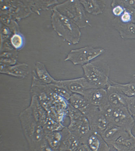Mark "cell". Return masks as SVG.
<instances>
[{"mask_svg": "<svg viewBox=\"0 0 135 151\" xmlns=\"http://www.w3.org/2000/svg\"><path fill=\"white\" fill-rule=\"evenodd\" d=\"M19 118L29 150L51 151L45 140V128L36 119L29 106L20 113Z\"/></svg>", "mask_w": 135, "mask_h": 151, "instance_id": "cell-1", "label": "cell"}, {"mask_svg": "<svg viewBox=\"0 0 135 151\" xmlns=\"http://www.w3.org/2000/svg\"><path fill=\"white\" fill-rule=\"evenodd\" d=\"M51 23L55 31L70 44L79 43L81 35L80 28L67 17L53 9Z\"/></svg>", "mask_w": 135, "mask_h": 151, "instance_id": "cell-2", "label": "cell"}, {"mask_svg": "<svg viewBox=\"0 0 135 151\" xmlns=\"http://www.w3.org/2000/svg\"><path fill=\"white\" fill-rule=\"evenodd\" d=\"M84 77L95 88H107L109 86L110 68L102 60H93L82 66Z\"/></svg>", "mask_w": 135, "mask_h": 151, "instance_id": "cell-3", "label": "cell"}, {"mask_svg": "<svg viewBox=\"0 0 135 151\" xmlns=\"http://www.w3.org/2000/svg\"><path fill=\"white\" fill-rule=\"evenodd\" d=\"M53 9L67 17L80 28L92 26L80 1H66L55 6Z\"/></svg>", "mask_w": 135, "mask_h": 151, "instance_id": "cell-4", "label": "cell"}, {"mask_svg": "<svg viewBox=\"0 0 135 151\" xmlns=\"http://www.w3.org/2000/svg\"><path fill=\"white\" fill-rule=\"evenodd\" d=\"M104 52V49L101 47L85 46L70 50L64 61H70L74 65L83 66L96 59Z\"/></svg>", "mask_w": 135, "mask_h": 151, "instance_id": "cell-5", "label": "cell"}, {"mask_svg": "<svg viewBox=\"0 0 135 151\" xmlns=\"http://www.w3.org/2000/svg\"><path fill=\"white\" fill-rule=\"evenodd\" d=\"M84 115L88 120L91 131L101 135L109 122L99 108L91 105Z\"/></svg>", "mask_w": 135, "mask_h": 151, "instance_id": "cell-6", "label": "cell"}, {"mask_svg": "<svg viewBox=\"0 0 135 151\" xmlns=\"http://www.w3.org/2000/svg\"><path fill=\"white\" fill-rule=\"evenodd\" d=\"M135 121L126 106L115 108L109 123L115 124L128 132H132Z\"/></svg>", "mask_w": 135, "mask_h": 151, "instance_id": "cell-7", "label": "cell"}, {"mask_svg": "<svg viewBox=\"0 0 135 151\" xmlns=\"http://www.w3.org/2000/svg\"><path fill=\"white\" fill-rule=\"evenodd\" d=\"M54 83L64 87L72 93L82 95L87 90L96 88L84 77L69 80H56Z\"/></svg>", "mask_w": 135, "mask_h": 151, "instance_id": "cell-8", "label": "cell"}, {"mask_svg": "<svg viewBox=\"0 0 135 151\" xmlns=\"http://www.w3.org/2000/svg\"><path fill=\"white\" fill-rule=\"evenodd\" d=\"M83 96L90 104L100 108L108 103L106 88H96L86 91Z\"/></svg>", "mask_w": 135, "mask_h": 151, "instance_id": "cell-9", "label": "cell"}, {"mask_svg": "<svg viewBox=\"0 0 135 151\" xmlns=\"http://www.w3.org/2000/svg\"><path fill=\"white\" fill-rule=\"evenodd\" d=\"M110 151H133L135 148V137L126 131L109 146Z\"/></svg>", "mask_w": 135, "mask_h": 151, "instance_id": "cell-10", "label": "cell"}, {"mask_svg": "<svg viewBox=\"0 0 135 151\" xmlns=\"http://www.w3.org/2000/svg\"><path fill=\"white\" fill-rule=\"evenodd\" d=\"M62 132V139L59 151H77L81 143L79 137L67 127H64Z\"/></svg>", "mask_w": 135, "mask_h": 151, "instance_id": "cell-11", "label": "cell"}, {"mask_svg": "<svg viewBox=\"0 0 135 151\" xmlns=\"http://www.w3.org/2000/svg\"><path fill=\"white\" fill-rule=\"evenodd\" d=\"M82 143H86L91 151H109V148L101 134L92 131Z\"/></svg>", "mask_w": 135, "mask_h": 151, "instance_id": "cell-12", "label": "cell"}, {"mask_svg": "<svg viewBox=\"0 0 135 151\" xmlns=\"http://www.w3.org/2000/svg\"><path fill=\"white\" fill-rule=\"evenodd\" d=\"M1 73L18 78H24L28 73V65L25 63H19L12 65L1 64Z\"/></svg>", "mask_w": 135, "mask_h": 151, "instance_id": "cell-13", "label": "cell"}, {"mask_svg": "<svg viewBox=\"0 0 135 151\" xmlns=\"http://www.w3.org/2000/svg\"><path fill=\"white\" fill-rule=\"evenodd\" d=\"M112 24L122 39L135 40V24L123 23L118 17H115L112 20Z\"/></svg>", "mask_w": 135, "mask_h": 151, "instance_id": "cell-14", "label": "cell"}, {"mask_svg": "<svg viewBox=\"0 0 135 151\" xmlns=\"http://www.w3.org/2000/svg\"><path fill=\"white\" fill-rule=\"evenodd\" d=\"M107 89L108 102L114 108L121 106H126V96L119 88L110 84Z\"/></svg>", "mask_w": 135, "mask_h": 151, "instance_id": "cell-15", "label": "cell"}, {"mask_svg": "<svg viewBox=\"0 0 135 151\" xmlns=\"http://www.w3.org/2000/svg\"><path fill=\"white\" fill-rule=\"evenodd\" d=\"M85 12L89 14L98 16L103 14L107 1L105 0H81Z\"/></svg>", "mask_w": 135, "mask_h": 151, "instance_id": "cell-16", "label": "cell"}, {"mask_svg": "<svg viewBox=\"0 0 135 151\" xmlns=\"http://www.w3.org/2000/svg\"><path fill=\"white\" fill-rule=\"evenodd\" d=\"M126 131L123 128L109 123L101 135L109 147Z\"/></svg>", "mask_w": 135, "mask_h": 151, "instance_id": "cell-17", "label": "cell"}, {"mask_svg": "<svg viewBox=\"0 0 135 151\" xmlns=\"http://www.w3.org/2000/svg\"><path fill=\"white\" fill-rule=\"evenodd\" d=\"M38 80L46 84L54 83L56 80L51 76L42 62L37 61L35 65V70L33 71Z\"/></svg>", "mask_w": 135, "mask_h": 151, "instance_id": "cell-18", "label": "cell"}, {"mask_svg": "<svg viewBox=\"0 0 135 151\" xmlns=\"http://www.w3.org/2000/svg\"><path fill=\"white\" fill-rule=\"evenodd\" d=\"M70 105L84 114L91 105L84 96L79 94L72 93L68 101Z\"/></svg>", "mask_w": 135, "mask_h": 151, "instance_id": "cell-19", "label": "cell"}, {"mask_svg": "<svg viewBox=\"0 0 135 151\" xmlns=\"http://www.w3.org/2000/svg\"><path fill=\"white\" fill-rule=\"evenodd\" d=\"M45 140L52 151H59L62 139V130L45 132Z\"/></svg>", "mask_w": 135, "mask_h": 151, "instance_id": "cell-20", "label": "cell"}, {"mask_svg": "<svg viewBox=\"0 0 135 151\" xmlns=\"http://www.w3.org/2000/svg\"><path fill=\"white\" fill-rule=\"evenodd\" d=\"M110 84L116 87L127 96H135V74L133 75L130 82L126 83H121L110 80Z\"/></svg>", "mask_w": 135, "mask_h": 151, "instance_id": "cell-21", "label": "cell"}, {"mask_svg": "<svg viewBox=\"0 0 135 151\" xmlns=\"http://www.w3.org/2000/svg\"><path fill=\"white\" fill-rule=\"evenodd\" d=\"M26 4L28 5L30 9L34 12L39 14V11L47 9L50 6L58 3V1H27Z\"/></svg>", "mask_w": 135, "mask_h": 151, "instance_id": "cell-22", "label": "cell"}, {"mask_svg": "<svg viewBox=\"0 0 135 151\" xmlns=\"http://www.w3.org/2000/svg\"><path fill=\"white\" fill-rule=\"evenodd\" d=\"M53 93L68 101L72 94L64 87L55 83L48 84Z\"/></svg>", "mask_w": 135, "mask_h": 151, "instance_id": "cell-23", "label": "cell"}, {"mask_svg": "<svg viewBox=\"0 0 135 151\" xmlns=\"http://www.w3.org/2000/svg\"><path fill=\"white\" fill-rule=\"evenodd\" d=\"M10 42L11 46L15 50H20L23 47L24 39L21 34L15 33L11 36Z\"/></svg>", "mask_w": 135, "mask_h": 151, "instance_id": "cell-24", "label": "cell"}, {"mask_svg": "<svg viewBox=\"0 0 135 151\" xmlns=\"http://www.w3.org/2000/svg\"><path fill=\"white\" fill-rule=\"evenodd\" d=\"M126 106L135 121V96H126Z\"/></svg>", "mask_w": 135, "mask_h": 151, "instance_id": "cell-25", "label": "cell"}, {"mask_svg": "<svg viewBox=\"0 0 135 151\" xmlns=\"http://www.w3.org/2000/svg\"><path fill=\"white\" fill-rule=\"evenodd\" d=\"M112 14L115 17L119 18L125 11L124 7L122 6L117 4H111Z\"/></svg>", "mask_w": 135, "mask_h": 151, "instance_id": "cell-26", "label": "cell"}, {"mask_svg": "<svg viewBox=\"0 0 135 151\" xmlns=\"http://www.w3.org/2000/svg\"><path fill=\"white\" fill-rule=\"evenodd\" d=\"M120 21L123 23L127 24L132 23V16L131 13L125 9L124 12L119 18Z\"/></svg>", "mask_w": 135, "mask_h": 151, "instance_id": "cell-27", "label": "cell"}, {"mask_svg": "<svg viewBox=\"0 0 135 151\" xmlns=\"http://www.w3.org/2000/svg\"><path fill=\"white\" fill-rule=\"evenodd\" d=\"M77 151H91L88 145L84 143H81Z\"/></svg>", "mask_w": 135, "mask_h": 151, "instance_id": "cell-28", "label": "cell"}, {"mask_svg": "<svg viewBox=\"0 0 135 151\" xmlns=\"http://www.w3.org/2000/svg\"><path fill=\"white\" fill-rule=\"evenodd\" d=\"M133 151H135V148L134 149V150Z\"/></svg>", "mask_w": 135, "mask_h": 151, "instance_id": "cell-29", "label": "cell"}]
</instances>
